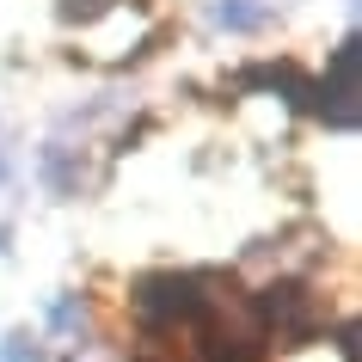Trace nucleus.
<instances>
[{"mask_svg":"<svg viewBox=\"0 0 362 362\" xmlns=\"http://www.w3.org/2000/svg\"><path fill=\"white\" fill-rule=\"evenodd\" d=\"M135 313L148 332L160 338H178V332H191L197 313H203V270H153L135 283Z\"/></svg>","mask_w":362,"mask_h":362,"instance_id":"1","label":"nucleus"},{"mask_svg":"<svg viewBox=\"0 0 362 362\" xmlns=\"http://www.w3.org/2000/svg\"><path fill=\"white\" fill-rule=\"evenodd\" d=\"M252 307H258L264 338L276 344V350L307 344L313 332H325V301L313 295V288H301V283H270L264 295H252Z\"/></svg>","mask_w":362,"mask_h":362,"instance_id":"2","label":"nucleus"},{"mask_svg":"<svg viewBox=\"0 0 362 362\" xmlns=\"http://www.w3.org/2000/svg\"><path fill=\"white\" fill-rule=\"evenodd\" d=\"M356 68H362V43H356V31H350V37L332 49L325 74L313 80V93H307V111L325 117L332 129H350V123H356V93H362Z\"/></svg>","mask_w":362,"mask_h":362,"instance_id":"3","label":"nucleus"},{"mask_svg":"<svg viewBox=\"0 0 362 362\" xmlns=\"http://www.w3.org/2000/svg\"><path fill=\"white\" fill-rule=\"evenodd\" d=\"M264 19H270L264 0H215V25H221V31H240V37H246V31H258Z\"/></svg>","mask_w":362,"mask_h":362,"instance_id":"4","label":"nucleus"},{"mask_svg":"<svg viewBox=\"0 0 362 362\" xmlns=\"http://www.w3.org/2000/svg\"><path fill=\"white\" fill-rule=\"evenodd\" d=\"M105 6H111V0H62L56 13H62V19H68V25H93L98 13H105Z\"/></svg>","mask_w":362,"mask_h":362,"instance_id":"5","label":"nucleus"},{"mask_svg":"<svg viewBox=\"0 0 362 362\" xmlns=\"http://www.w3.org/2000/svg\"><path fill=\"white\" fill-rule=\"evenodd\" d=\"M49 320H56V325H80V320H86V307H80L74 295H62V301L49 307Z\"/></svg>","mask_w":362,"mask_h":362,"instance_id":"6","label":"nucleus"}]
</instances>
